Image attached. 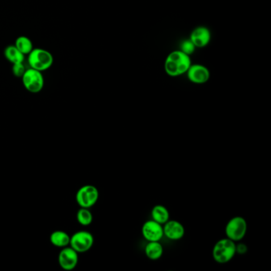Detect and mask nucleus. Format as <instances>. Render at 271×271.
<instances>
[{
  "label": "nucleus",
  "instance_id": "1",
  "mask_svg": "<svg viewBox=\"0 0 271 271\" xmlns=\"http://www.w3.org/2000/svg\"><path fill=\"white\" fill-rule=\"evenodd\" d=\"M191 64L190 56L181 51H173L168 55L165 60V72L173 77L178 76L186 73Z\"/></svg>",
  "mask_w": 271,
  "mask_h": 271
},
{
  "label": "nucleus",
  "instance_id": "2",
  "mask_svg": "<svg viewBox=\"0 0 271 271\" xmlns=\"http://www.w3.org/2000/svg\"><path fill=\"white\" fill-rule=\"evenodd\" d=\"M235 242L227 238L219 239L213 248V258L219 264H225L231 261L236 255Z\"/></svg>",
  "mask_w": 271,
  "mask_h": 271
},
{
  "label": "nucleus",
  "instance_id": "3",
  "mask_svg": "<svg viewBox=\"0 0 271 271\" xmlns=\"http://www.w3.org/2000/svg\"><path fill=\"white\" fill-rule=\"evenodd\" d=\"M27 56L30 68L42 72L49 69L54 64V56L45 49L34 48Z\"/></svg>",
  "mask_w": 271,
  "mask_h": 271
},
{
  "label": "nucleus",
  "instance_id": "4",
  "mask_svg": "<svg viewBox=\"0 0 271 271\" xmlns=\"http://www.w3.org/2000/svg\"><path fill=\"white\" fill-rule=\"evenodd\" d=\"M247 222L243 217L236 216L229 219L225 226V235L232 241L240 242L247 235Z\"/></svg>",
  "mask_w": 271,
  "mask_h": 271
},
{
  "label": "nucleus",
  "instance_id": "5",
  "mask_svg": "<svg viewBox=\"0 0 271 271\" xmlns=\"http://www.w3.org/2000/svg\"><path fill=\"white\" fill-rule=\"evenodd\" d=\"M22 85L29 93H38L44 88L45 80L43 72L34 68H27L22 77Z\"/></svg>",
  "mask_w": 271,
  "mask_h": 271
},
{
  "label": "nucleus",
  "instance_id": "6",
  "mask_svg": "<svg viewBox=\"0 0 271 271\" xmlns=\"http://www.w3.org/2000/svg\"><path fill=\"white\" fill-rule=\"evenodd\" d=\"M100 197L98 189L92 185H86L81 187L76 194V203L81 208H90L97 203Z\"/></svg>",
  "mask_w": 271,
  "mask_h": 271
},
{
  "label": "nucleus",
  "instance_id": "7",
  "mask_svg": "<svg viewBox=\"0 0 271 271\" xmlns=\"http://www.w3.org/2000/svg\"><path fill=\"white\" fill-rule=\"evenodd\" d=\"M94 244L93 235L87 231H79L75 232L70 237L69 246L77 253H85L93 247Z\"/></svg>",
  "mask_w": 271,
  "mask_h": 271
},
{
  "label": "nucleus",
  "instance_id": "8",
  "mask_svg": "<svg viewBox=\"0 0 271 271\" xmlns=\"http://www.w3.org/2000/svg\"><path fill=\"white\" fill-rule=\"evenodd\" d=\"M78 253L70 246L61 248L58 255V263L64 271H72L78 264Z\"/></svg>",
  "mask_w": 271,
  "mask_h": 271
},
{
  "label": "nucleus",
  "instance_id": "9",
  "mask_svg": "<svg viewBox=\"0 0 271 271\" xmlns=\"http://www.w3.org/2000/svg\"><path fill=\"white\" fill-rule=\"evenodd\" d=\"M142 235L147 242L160 241L164 236L163 226L153 219L146 221L142 227Z\"/></svg>",
  "mask_w": 271,
  "mask_h": 271
},
{
  "label": "nucleus",
  "instance_id": "10",
  "mask_svg": "<svg viewBox=\"0 0 271 271\" xmlns=\"http://www.w3.org/2000/svg\"><path fill=\"white\" fill-rule=\"evenodd\" d=\"M163 233L167 239L172 241H177L185 236V229L181 222L169 219L163 224Z\"/></svg>",
  "mask_w": 271,
  "mask_h": 271
},
{
  "label": "nucleus",
  "instance_id": "11",
  "mask_svg": "<svg viewBox=\"0 0 271 271\" xmlns=\"http://www.w3.org/2000/svg\"><path fill=\"white\" fill-rule=\"evenodd\" d=\"M186 73L189 81L197 85L205 84L210 78V72L202 64H191Z\"/></svg>",
  "mask_w": 271,
  "mask_h": 271
},
{
  "label": "nucleus",
  "instance_id": "12",
  "mask_svg": "<svg viewBox=\"0 0 271 271\" xmlns=\"http://www.w3.org/2000/svg\"><path fill=\"white\" fill-rule=\"evenodd\" d=\"M189 39L196 48H204L207 47L211 41V32L207 27L198 26L191 33Z\"/></svg>",
  "mask_w": 271,
  "mask_h": 271
},
{
  "label": "nucleus",
  "instance_id": "13",
  "mask_svg": "<svg viewBox=\"0 0 271 271\" xmlns=\"http://www.w3.org/2000/svg\"><path fill=\"white\" fill-rule=\"evenodd\" d=\"M164 248L160 241L148 242L145 247V254L150 260L156 261L161 259Z\"/></svg>",
  "mask_w": 271,
  "mask_h": 271
},
{
  "label": "nucleus",
  "instance_id": "14",
  "mask_svg": "<svg viewBox=\"0 0 271 271\" xmlns=\"http://www.w3.org/2000/svg\"><path fill=\"white\" fill-rule=\"evenodd\" d=\"M151 217L153 220L163 225L169 220L170 215L169 210L164 205H157L154 206L151 210Z\"/></svg>",
  "mask_w": 271,
  "mask_h": 271
},
{
  "label": "nucleus",
  "instance_id": "15",
  "mask_svg": "<svg viewBox=\"0 0 271 271\" xmlns=\"http://www.w3.org/2000/svg\"><path fill=\"white\" fill-rule=\"evenodd\" d=\"M50 240L53 245L59 248H64V247L69 246L70 243V236L64 231H54L51 235Z\"/></svg>",
  "mask_w": 271,
  "mask_h": 271
},
{
  "label": "nucleus",
  "instance_id": "16",
  "mask_svg": "<svg viewBox=\"0 0 271 271\" xmlns=\"http://www.w3.org/2000/svg\"><path fill=\"white\" fill-rule=\"evenodd\" d=\"M4 56L12 64L24 62L25 55L18 51L14 45H10L5 48Z\"/></svg>",
  "mask_w": 271,
  "mask_h": 271
},
{
  "label": "nucleus",
  "instance_id": "17",
  "mask_svg": "<svg viewBox=\"0 0 271 271\" xmlns=\"http://www.w3.org/2000/svg\"><path fill=\"white\" fill-rule=\"evenodd\" d=\"M14 46L17 47L18 51L26 56L28 55L34 49L32 41L30 40L28 37L19 36L15 40Z\"/></svg>",
  "mask_w": 271,
  "mask_h": 271
},
{
  "label": "nucleus",
  "instance_id": "18",
  "mask_svg": "<svg viewBox=\"0 0 271 271\" xmlns=\"http://www.w3.org/2000/svg\"><path fill=\"white\" fill-rule=\"evenodd\" d=\"M76 219L80 224L83 226H89L93 223V216L89 209L81 208L76 213Z\"/></svg>",
  "mask_w": 271,
  "mask_h": 271
},
{
  "label": "nucleus",
  "instance_id": "19",
  "mask_svg": "<svg viewBox=\"0 0 271 271\" xmlns=\"http://www.w3.org/2000/svg\"><path fill=\"white\" fill-rule=\"evenodd\" d=\"M195 46L191 42L190 39L183 41L180 47V51L189 56L193 54V53L195 52Z\"/></svg>",
  "mask_w": 271,
  "mask_h": 271
},
{
  "label": "nucleus",
  "instance_id": "20",
  "mask_svg": "<svg viewBox=\"0 0 271 271\" xmlns=\"http://www.w3.org/2000/svg\"><path fill=\"white\" fill-rule=\"evenodd\" d=\"M26 66L23 63H17V64H12V73L17 78H22V76L26 72Z\"/></svg>",
  "mask_w": 271,
  "mask_h": 271
},
{
  "label": "nucleus",
  "instance_id": "21",
  "mask_svg": "<svg viewBox=\"0 0 271 271\" xmlns=\"http://www.w3.org/2000/svg\"><path fill=\"white\" fill-rule=\"evenodd\" d=\"M235 249H236V254L239 255H244L248 251L247 246L244 243H239V244H235Z\"/></svg>",
  "mask_w": 271,
  "mask_h": 271
}]
</instances>
